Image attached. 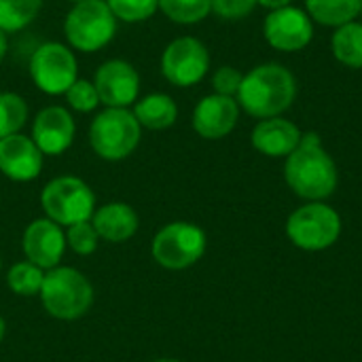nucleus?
I'll list each match as a JSON object with an SVG mask.
<instances>
[{
  "label": "nucleus",
  "mask_w": 362,
  "mask_h": 362,
  "mask_svg": "<svg viewBox=\"0 0 362 362\" xmlns=\"http://www.w3.org/2000/svg\"><path fill=\"white\" fill-rule=\"evenodd\" d=\"M153 362H180V361H176V358H159V361H153Z\"/></svg>",
  "instance_id": "obj_34"
},
{
  "label": "nucleus",
  "mask_w": 362,
  "mask_h": 362,
  "mask_svg": "<svg viewBox=\"0 0 362 362\" xmlns=\"http://www.w3.org/2000/svg\"><path fill=\"white\" fill-rule=\"evenodd\" d=\"M42 280H45V269H40L38 265L30 263V261H21L15 263L8 274H6V284L8 288L19 295V297H34L40 293L42 288Z\"/></svg>",
  "instance_id": "obj_24"
},
{
  "label": "nucleus",
  "mask_w": 362,
  "mask_h": 362,
  "mask_svg": "<svg viewBox=\"0 0 362 362\" xmlns=\"http://www.w3.org/2000/svg\"><path fill=\"white\" fill-rule=\"evenodd\" d=\"M142 138V127L129 108H104L89 125V144L106 161L129 157Z\"/></svg>",
  "instance_id": "obj_4"
},
{
  "label": "nucleus",
  "mask_w": 362,
  "mask_h": 362,
  "mask_svg": "<svg viewBox=\"0 0 362 362\" xmlns=\"http://www.w3.org/2000/svg\"><path fill=\"white\" fill-rule=\"evenodd\" d=\"M358 17H362V6H361V15H358Z\"/></svg>",
  "instance_id": "obj_36"
},
{
  "label": "nucleus",
  "mask_w": 362,
  "mask_h": 362,
  "mask_svg": "<svg viewBox=\"0 0 362 362\" xmlns=\"http://www.w3.org/2000/svg\"><path fill=\"white\" fill-rule=\"evenodd\" d=\"M6 51H8V38H6V32L0 30V64L6 57Z\"/></svg>",
  "instance_id": "obj_32"
},
{
  "label": "nucleus",
  "mask_w": 362,
  "mask_h": 362,
  "mask_svg": "<svg viewBox=\"0 0 362 362\" xmlns=\"http://www.w3.org/2000/svg\"><path fill=\"white\" fill-rule=\"evenodd\" d=\"M40 206L49 221L59 227H70L93 216L95 195L85 180L76 176H57L45 185Z\"/></svg>",
  "instance_id": "obj_6"
},
{
  "label": "nucleus",
  "mask_w": 362,
  "mask_h": 362,
  "mask_svg": "<svg viewBox=\"0 0 362 362\" xmlns=\"http://www.w3.org/2000/svg\"><path fill=\"white\" fill-rule=\"evenodd\" d=\"M362 0H305V13L312 21L329 28H339L356 21Z\"/></svg>",
  "instance_id": "obj_20"
},
{
  "label": "nucleus",
  "mask_w": 362,
  "mask_h": 362,
  "mask_svg": "<svg viewBox=\"0 0 362 362\" xmlns=\"http://www.w3.org/2000/svg\"><path fill=\"white\" fill-rule=\"evenodd\" d=\"M64 95L68 100V106L76 112H93L100 106V95L95 91V85L93 81L87 78H76Z\"/></svg>",
  "instance_id": "obj_27"
},
{
  "label": "nucleus",
  "mask_w": 362,
  "mask_h": 362,
  "mask_svg": "<svg viewBox=\"0 0 362 362\" xmlns=\"http://www.w3.org/2000/svg\"><path fill=\"white\" fill-rule=\"evenodd\" d=\"M333 55L339 64L358 70L362 68V21L339 25L331 38Z\"/></svg>",
  "instance_id": "obj_21"
},
{
  "label": "nucleus",
  "mask_w": 362,
  "mask_h": 362,
  "mask_svg": "<svg viewBox=\"0 0 362 362\" xmlns=\"http://www.w3.org/2000/svg\"><path fill=\"white\" fill-rule=\"evenodd\" d=\"M76 134L74 117L64 106L42 108L32 123V140L42 155H62L66 153Z\"/></svg>",
  "instance_id": "obj_14"
},
{
  "label": "nucleus",
  "mask_w": 362,
  "mask_h": 362,
  "mask_svg": "<svg viewBox=\"0 0 362 362\" xmlns=\"http://www.w3.org/2000/svg\"><path fill=\"white\" fill-rule=\"evenodd\" d=\"M134 117L138 119L140 127L161 132L176 123L178 106L172 95L168 93H148L134 104Z\"/></svg>",
  "instance_id": "obj_19"
},
{
  "label": "nucleus",
  "mask_w": 362,
  "mask_h": 362,
  "mask_svg": "<svg viewBox=\"0 0 362 362\" xmlns=\"http://www.w3.org/2000/svg\"><path fill=\"white\" fill-rule=\"evenodd\" d=\"M70 2H81V0H70Z\"/></svg>",
  "instance_id": "obj_35"
},
{
  "label": "nucleus",
  "mask_w": 362,
  "mask_h": 362,
  "mask_svg": "<svg viewBox=\"0 0 362 362\" xmlns=\"http://www.w3.org/2000/svg\"><path fill=\"white\" fill-rule=\"evenodd\" d=\"M98 240H100V235L95 233V229H93V225H91L89 221L70 225V227H68V233H66V244H68L76 255H83V257L95 252Z\"/></svg>",
  "instance_id": "obj_28"
},
{
  "label": "nucleus",
  "mask_w": 362,
  "mask_h": 362,
  "mask_svg": "<svg viewBox=\"0 0 362 362\" xmlns=\"http://www.w3.org/2000/svg\"><path fill=\"white\" fill-rule=\"evenodd\" d=\"M30 76L34 85L49 95H64L78 78V64L64 42H45L30 57Z\"/></svg>",
  "instance_id": "obj_9"
},
{
  "label": "nucleus",
  "mask_w": 362,
  "mask_h": 362,
  "mask_svg": "<svg viewBox=\"0 0 362 362\" xmlns=\"http://www.w3.org/2000/svg\"><path fill=\"white\" fill-rule=\"evenodd\" d=\"M297 98V81L288 68L269 62L252 68L244 74L240 91L235 95L242 110L255 119L280 117L286 112Z\"/></svg>",
  "instance_id": "obj_2"
},
{
  "label": "nucleus",
  "mask_w": 362,
  "mask_h": 362,
  "mask_svg": "<svg viewBox=\"0 0 362 362\" xmlns=\"http://www.w3.org/2000/svg\"><path fill=\"white\" fill-rule=\"evenodd\" d=\"M40 301L49 316L57 320H76L93 303L91 282L74 267H53L45 274Z\"/></svg>",
  "instance_id": "obj_3"
},
{
  "label": "nucleus",
  "mask_w": 362,
  "mask_h": 362,
  "mask_svg": "<svg viewBox=\"0 0 362 362\" xmlns=\"http://www.w3.org/2000/svg\"><path fill=\"white\" fill-rule=\"evenodd\" d=\"M4 331H6V325H4V318L0 316V344H2V339H4Z\"/></svg>",
  "instance_id": "obj_33"
},
{
  "label": "nucleus",
  "mask_w": 362,
  "mask_h": 362,
  "mask_svg": "<svg viewBox=\"0 0 362 362\" xmlns=\"http://www.w3.org/2000/svg\"><path fill=\"white\" fill-rule=\"evenodd\" d=\"M159 11L174 23L191 25L210 15L212 0H159Z\"/></svg>",
  "instance_id": "obj_23"
},
{
  "label": "nucleus",
  "mask_w": 362,
  "mask_h": 362,
  "mask_svg": "<svg viewBox=\"0 0 362 362\" xmlns=\"http://www.w3.org/2000/svg\"><path fill=\"white\" fill-rule=\"evenodd\" d=\"M0 265H2V261H0Z\"/></svg>",
  "instance_id": "obj_37"
},
{
  "label": "nucleus",
  "mask_w": 362,
  "mask_h": 362,
  "mask_svg": "<svg viewBox=\"0 0 362 362\" xmlns=\"http://www.w3.org/2000/svg\"><path fill=\"white\" fill-rule=\"evenodd\" d=\"M284 178L299 197L310 202H322L335 193L337 165L318 134L308 132L301 136L299 146L286 157Z\"/></svg>",
  "instance_id": "obj_1"
},
{
  "label": "nucleus",
  "mask_w": 362,
  "mask_h": 362,
  "mask_svg": "<svg viewBox=\"0 0 362 362\" xmlns=\"http://www.w3.org/2000/svg\"><path fill=\"white\" fill-rule=\"evenodd\" d=\"M301 129L284 119V117H269L261 119L252 129V146L267 157H288L301 142Z\"/></svg>",
  "instance_id": "obj_17"
},
{
  "label": "nucleus",
  "mask_w": 362,
  "mask_h": 362,
  "mask_svg": "<svg viewBox=\"0 0 362 362\" xmlns=\"http://www.w3.org/2000/svg\"><path fill=\"white\" fill-rule=\"evenodd\" d=\"M100 104L106 108H129L140 95V74L125 59L104 62L93 76Z\"/></svg>",
  "instance_id": "obj_12"
},
{
  "label": "nucleus",
  "mask_w": 362,
  "mask_h": 362,
  "mask_svg": "<svg viewBox=\"0 0 362 362\" xmlns=\"http://www.w3.org/2000/svg\"><path fill=\"white\" fill-rule=\"evenodd\" d=\"M242 78H244V74H242L238 68H233V66H221V68L214 72V76H212L214 93L235 98L238 91H240Z\"/></svg>",
  "instance_id": "obj_29"
},
{
  "label": "nucleus",
  "mask_w": 362,
  "mask_h": 362,
  "mask_svg": "<svg viewBox=\"0 0 362 362\" xmlns=\"http://www.w3.org/2000/svg\"><path fill=\"white\" fill-rule=\"evenodd\" d=\"M117 21L140 23L151 19L159 11V0H106Z\"/></svg>",
  "instance_id": "obj_26"
},
{
  "label": "nucleus",
  "mask_w": 362,
  "mask_h": 362,
  "mask_svg": "<svg viewBox=\"0 0 362 362\" xmlns=\"http://www.w3.org/2000/svg\"><path fill=\"white\" fill-rule=\"evenodd\" d=\"M64 34L72 49L95 53L115 38L117 17L108 8L106 0H81L74 2L66 15Z\"/></svg>",
  "instance_id": "obj_5"
},
{
  "label": "nucleus",
  "mask_w": 362,
  "mask_h": 362,
  "mask_svg": "<svg viewBox=\"0 0 362 362\" xmlns=\"http://www.w3.org/2000/svg\"><path fill=\"white\" fill-rule=\"evenodd\" d=\"M42 153L32 136L13 134L0 138V172L15 182H30L42 170Z\"/></svg>",
  "instance_id": "obj_16"
},
{
  "label": "nucleus",
  "mask_w": 362,
  "mask_h": 362,
  "mask_svg": "<svg viewBox=\"0 0 362 362\" xmlns=\"http://www.w3.org/2000/svg\"><path fill=\"white\" fill-rule=\"evenodd\" d=\"M341 233V218L339 214L322 204V202H310L301 208H297L286 223V235L288 240L308 252H320L331 248Z\"/></svg>",
  "instance_id": "obj_7"
},
{
  "label": "nucleus",
  "mask_w": 362,
  "mask_h": 362,
  "mask_svg": "<svg viewBox=\"0 0 362 362\" xmlns=\"http://www.w3.org/2000/svg\"><path fill=\"white\" fill-rule=\"evenodd\" d=\"M293 0H257V4L269 8V11H276V8H284V6H291Z\"/></svg>",
  "instance_id": "obj_31"
},
{
  "label": "nucleus",
  "mask_w": 362,
  "mask_h": 362,
  "mask_svg": "<svg viewBox=\"0 0 362 362\" xmlns=\"http://www.w3.org/2000/svg\"><path fill=\"white\" fill-rule=\"evenodd\" d=\"M21 246H23L25 261H30V263L38 265L40 269L49 272V269L59 265L68 244H66L64 229L57 223H53V221H49L45 216V218L32 221L25 227Z\"/></svg>",
  "instance_id": "obj_13"
},
{
  "label": "nucleus",
  "mask_w": 362,
  "mask_h": 362,
  "mask_svg": "<svg viewBox=\"0 0 362 362\" xmlns=\"http://www.w3.org/2000/svg\"><path fill=\"white\" fill-rule=\"evenodd\" d=\"M28 121V104L19 93H0V138L19 134Z\"/></svg>",
  "instance_id": "obj_25"
},
{
  "label": "nucleus",
  "mask_w": 362,
  "mask_h": 362,
  "mask_svg": "<svg viewBox=\"0 0 362 362\" xmlns=\"http://www.w3.org/2000/svg\"><path fill=\"white\" fill-rule=\"evenodd\" d=\"M257 6V0H212V11L229 21L248 17Z\"/></svg>",
  "instance_id": "obj_30"
},
{
  "label": "nucleus",
  "mask_w": 362,
  "mask_h": 362,
  "mask_svg": "<svg viewBox=\"0 0 362 362\" xmlns=\"http://www.w3.org/2000/svg\"><path fill=\"white\" fill-rule=\"evenodd\" d=\"M91 225L102 240L119 244L129 240L138 231V214L129 204L110 202L102 208H95Z\"/></svg>",
  "instance_id": "obj_18"
},
{
  "label": "nucleus",
  "mask_w": 362,
  "mask_h": 362,
  "mask_svg": "<svg viewBox=\"0 0 362 362\" xmlns=\"http://www.w3.org/2000/svg\"><path fill=\"white\" fill-rule=\"evenodd\" d=\"M240 119V104L235 98L210 93L202 98L193 110V129L206 140H221L233 132Z\"/></svg>",
  "instance_id": "obj_15"
},
{
  "label": "nucleus",
  "mask_w": 362,
  "mask_h": 362,
  "mask_svg": "<svg viewBox=\"0 0 362 362\" xmlns=\"http://www.w3.org/2000/svg\"><path fill=\"white\" fill-rule=\"evenodd\" d=\"M42 0H0V30L19 32L40 13Z\"/></svg>",
  "instance_id": "obj_22"
},
{
  "label": "nucleus",
  "mask_w": 362,
  "mask_h": 362,
  "mask_svg": "<svg viewBox=\"0 0 362 362\" xmlns=\"http://www.w3.org/2000/svg\"><path fill=\"white\" fill-rule=\"evenodd\" d=\"M153 259L165 269H187L206 252V233L202 227L185 221L170 223L157 231L151 246Z\"/></svg>",
  "instance_id": "obj_8"
},
{
  "label": "nucleus",
  "mask_w": 362,
  "mask_h": 362,
  "mask_svg": "<svg viewBox=\"0 0 362 362\" xmlns=\"http://www.w3.org/2000/svg\"><path fill=\"white\" fill-rule=\"evenodd\" d=\"M210 70V53L195 36L174 38L161 53V74L176 87L197 85Z\"/></svg>",
  "instance_id": "obj_10"
},
{
  "label": "nucleus",
  "mask_w": 362,
  "mask_h": 362,
  "mask_svg": "<svg viewBox=\"0 0 362 362\" xmlns=\"http://www.w3.org/2000/svg\"><path fill=\"white\" fill-rule=\"evenodd\" d=\"M263 36L269 47L282 53L305 49L314 38V21L299 6H284L269 11L263 21Z\"/></svg>",
  "instance_id": "obj_11"
}]
</instances>
